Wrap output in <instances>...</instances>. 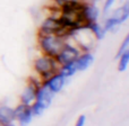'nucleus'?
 I'll use <instances>...</instances> for the list:
<instances>
[{
    "label": "nucleus",
    "instance_id": "obj_7",
    "mask_svg": "<svg viewBox=\"0 0 129 126\" xmlns=\"http://www.w3.org/2000/svg\"><path fill=\"white\" fill-rule=\"evenodd\" d=\"M101 16V10L95 2L92 1H84L82 7V17L86 23L98 22Z\"/></svg>",
    "mask_w": 129,
    "mask_h": 126
},
{
    "label": "nucleus",
    "instance_id": "obj_4",
    "mask_svg": "<svg viewBox=\"0 0 129 126\" xmlns=\"http://www.w3.org/2000/svg\"><path fill=\"white\" fill-rule=\"evenodd\" d=\"M41 84H42V81H41L35 74L31 75V77L27 79L25 88L23 89L22 93H20V96H19L20 104L31 106V105L35 101L36 92H38L39 88L41 87Z\"/></svg>",
    "mask_w": 129,
    "mask_h": 126
},
{
    "label": "nucleus",
    "instance_id": "obj_13",
    "mask_svg": "<svg viewBox=\"0 0 129 126\" xmlns=\"http://www.w3.org/2000/svg\"><path fill=\"white\" fill-rule=\"evenodd\" d=\"M59 72L66 77L67 79L71 78L73 75H75L77 73V69H76V65H75V62L73 63H67V64H63V65H60L59 66Z\"/></svg>",
    "mask_w": 129,
    "mask_h": 126
},
{
    "label": "nucleus",
    "instance_id": "obj_6",
    "mask_svg": "<svg viewBox=\"0 0 129 126\" xmlns=\"http://www.w3.org/2000/svg\"><path fill=\"white\" fill-rule=\"evenodd\" d=\"M67 80L68 79H67L66 77H63L58 71V72H56L54 74H52L49 79L43 81L42 83L44 84L51 92L57 95V93H59L64 88V86H66V83H67Z\"/></svg>",
    "mask_w": 129,
    "mask_h": 126
},
{
    "label": "nucleus",
    "instance_id": "obj_18",
    "mask_svg": "<svg viewBox=\"0 0 129 126\" xmlns=\"http://www.w3.org/2000/svg\"><path fill=\"white\" fill-rule=\"evenodd\" d=\"M116 1L117 0H104V2H103V8H102L103 15H108V14L112 10Z\"/></svg>",
    "mask_w": 129,
    "mask_h": 126
},
{
    "label": "nucleus",
    "instance_id": "obj_9",
    "mask_svg": "<svg viewBox=\"0 0 129 126\" xmlns=\"http://www.w3.org/2000/svg\"><path fill=\"white\" fill-rule=\"evenodd\" d=\"M54 93L51 92L44 84H41V87L39 88L38 92H36V98H35V101L40 102L42 104L45 108H49L50 105L52 104L53 101V98H54Z\"/></svg>",
    "mask_w": 129,
    "mask_h": 126
},
{
    "label": "nucleus",
    "instance_id": "obj_20",
    "mask_svg": "<svg viewBox=\"0 0 129 126\" xmlns=\"http://www.w3.org/2000/svg\"><path fill=\"white\" fill-rule=\"evenodd\" d=\"M85 123H86V116L85 115H80L79 117H77L75 122V125L74 126H84Z\"/></svg>",
    "mask_w": 129,
    "mask_h": 126
},
{
    "label": "nucleus",
    "instance_id": "obj_8",
    "mask_svg": "<svg viewBox=\"0 0 129 126\" xmlns=\"http://www.w3.org/2000/svg\"><path fill=\"white\" fill-rule=\"evenodd\" d=\"M94 62V55L91 51H83L78 55V58L75 61V65L77 69V72H83L87 70Z\"/></svg>",
    "mask_w": 129,
    "mask_h": 126
},
{
    "label": "nucleus",
    "instance_id": "obj_19",
    "mask_svg": "<svg viewBox=\"0 0 129 126\" xmlns=\"http://www.w3.org/2000/svg\"><path fill=\"white\" fill-rule=\"evenodd\" d=\"M73 1H86V0H51V6L60 8L63 5L68 4V2H73Z\"/></svg>",
    "mask_w": 129,
    "mask_h": 126
},
{
    "label": "nucleus",
    "instance_id": "obj_11",
    "mask_svg": "<svg viewBox=\"0 0 129 126\" xmlns=\"http://www.w3.org/2000/svg\"><path fill=\"white\" fill-rule=\"evenodd\" d=\"M86 29L91 33V35L94 37L95 41H101L104 38L107 32L104 31L103 26L99 22H92L86 24Z\"/></svg>",
    "mask_w": 129,
    "mask_h": 126
},
{
    "label": "nucleus",
    "instance_id": "obj_16",
    "mask_svg": "<svg viewBox=\"0 0 129 126\" xmlns=\"http://www.w3.org/2000/svg\"><path fill=\"white\" fill-rule=\"evenodd\" d=\"M31 109H32V113H33L34 117H35V116H41L45 111L47 108H45L42 104H40V102L34 101L33 104L31 105Z\"/></svg>",
    "mask_w": 129,
    "mask_h": 126
},
{
    "label": "nucleus",
    "instance_id": "obj_12",
    "mask_svg": "<svg viewBox=\"0 0 129 126\" xmlns=\"http://www.w3.org/2000/svg\"><path fill=\"white\" fill-rule=\"evenodd\" d=\"M111 16H113L120 25L127 22V19L129 18V0H125V2L120 7H118L114 11H112Z\"/></svg>",
    "mask_w": 129,
    "mask_h": 126
},
{
    "label": "nucleus",
    "instance_id": "obj_17",
    "mask_svg": "<svg viewBox=\"0 0 129 126\" xmlns=\"http://www.w3.org/2000/svg\"><path fill=\"white\" fill-rule=\"evenodd\" d=\"M128 49H129V33L126 34V36L123 37L122 42H121L120 45H119V49H118V52H117L116 58H118L119 55H121V54H122L125 51H127Z\"/></svg>",
    "mask_w": 129,
    "mask_h": 126
},
{
    "label": "nucleus",
    "instance_id": "obj_14",
    "mask_svg": "<svg viewBox=\"0 0 129 126\" xmlns=\"http://www.w3.org/2000/svg\"><path fill=\"white\" fill-rule=\"evenodd\" d=\"M102 26H103V28H104V31L107 32V33L108 32H109V33H112V32H114L119 26H120V24H119V22L113 17V16L110 15L109 17L105 18V20H104V23H103Z\"/></svg>",
    "mask_w": 129,
    "mask_h": 126
},
{
    "label": "nucleus",
    "instance_id": "obj_15",
    "mask_svg": "<svg viewBox=\"0 0 129 126\" xmlns=\"http://www.w3.org/2000/svg\"><path fill=\"white\" fill-rule=\"evenodd\" d=\"M118 71L119 72H125L129 66V49L127 51H125L121 55H119L118 58Z\"/></svg>",
    "mask_w": 129,
    "mask_h": 126
},
{
    "label": "nucleus",
    "instance_id": "obj_1",
    "mask_svg": "<svg viewBox=\"0 0 129 126\" xmlns=\"http://www.w3.org/2000/svg\"><path fill=\"white\" fill-rule=\"evenodd\" d=\"M59 66L60 65L57 62L56 58L42 53L38 54L32 62V69L34 72L33 74H35L42 82L49 79L56 72H58Z\"/></svg>",
    "mask_w": 129,
    "mask_h": 126
},
{
    "label": "nucleus",
    "instance_id": "obj_21",
    "mask_svg": "<svg viewBox=\"0 0 129 126\" xmlns=\"http://www.w3.org/2000/svg\"><path fill=\"white\" fill-rule=\"evenodd\" d=\"M4 126H16L15 123H10V124H7V125H4Z\"/></svg>",
    "mask_w": 129,
    "mask_h": 126
},
{
    "label": "nucleus",
    "instance_id": "obj_10",
    "mask_svg": "<svg viewBox=\"0 0 129 126\" xmlns=\"http://www.w3.org/2000/svg\"><path fill=\"white\" fill-rule=\"evenodd\" d=\"M10 123H15L14 108L8 105H0V124L4 126Z\"/></svg>",
    "mask_w": 129,
    "mask_h": 126
},
{
    "label": "nucleus",
    "instance_id": "obj_2",
    "mask_svg": "<svg viewBox=\"0 0 129 126\" xmlns=\"http://www.w3.org/2000/svg\"><path fill=\"white\" fill-rule=\"evenodd\" d=\"M66 40L54 35V34H36V46L40 53L47 54L49 56L56 58V55L62 49Z\"/></svg>",
    "mask_w": 129,
    "mask_h": 126
},
{
    "label": "nucleus",
    "instance_id": "obj_3",
    "mask_svg": "<svg viewBox=\"0 0 129 126\" xmlns=\"http://www.w3.org/2000/svg\"><path fill=\"white\" fill-rule=\"evenodd\" d=\"M82 52L83 51L75 43V41L67 40L64 42L62 49L60 50V52L56 55V60L59 65H63V64H67V63H73L75 62L76 59L78 58V55Z\"/></svg>",
    "mask_w": 129,
    "mask_h": 126
},
{
    "label": "nucleus",
    "instance_id": "obj_5",
    "mask_svg": "<svg viewBox=\"0 0 129 126\" xmlns=\"http://www.w3.org/2000/svg\"><path fill=\"white\" fill-rule=\"evenodd\" d=\"M14 113H15V122H17L20 126H27L34 117L31 106L20 102L16 107H14Z\"/></svg>",
    "mask_w": 129,
    "mask_h": 126
},
{
    "label": "nucleus",
    "instance_id": "obj_22",
    "mask_svg": "<svg viewBox=\"0 0 129 126\" xmlns=\"http://www.w3.org/2000/svg\"><path fill=\"white\" fill-rule=\"evenodd\" d=\"M87 1H92V2H95V1H99V0H87Z\"/></svg>",
    "mask_w": 129,
    "mask_h": 126
}]
</instances>
